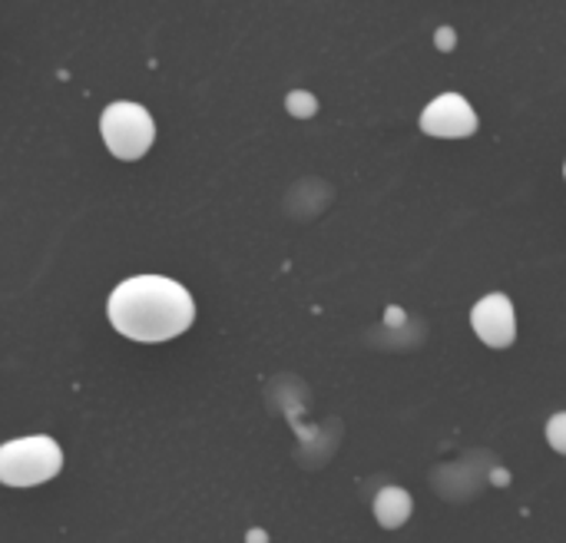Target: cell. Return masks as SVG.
Segmentation results:
<instances>
[{"label": "cell", "instance_id": "cell-5", "mask_svg": "<svg viewBox=\"0 0 566 543\" xmlns=\"http://www.w3.org/2000/svg\"><path fill=\"white\" fill-rule=\"evenodd\" d=\"M471 325L478 332V338L491 348H507L517 338V312L514 302L501 292L484 295L474 312H471Z\"/></svg>", "mask_w": 566, "mask_h": 543}, {"label": "cell", "instance_id": "cell-8", "mask_svg": "<svg viewBox=\"0 0 566 543\" xmlns=\"http://www.w3.org/2000/svg\"><path fill=\"white\" fill-rule=\"evenodd\" d=\"M564 428H566V418L564 415H557V418L551 421V431H547V435H551V445H554V451H557V455H564L566 451Z\"/></svg>", "mask_w": 566, "mask_h": 543}, {"label": "cell", "instance_id": "cell-1", "mask_svg": "<svg viewBox=\"0 0 566 543\" xmlns=\"http://www.w3.org/2000/svg\"><path fill=\"white\" fill-rule=\"evenodd\" d=\"M109 322L133 342H169L196 322V299L166 275H133L109 295Z\"/></svg>", "mask_w": 566, "mask_h": 543}, {"label": "cell", "instance_id": "cell-7", "mask_svg": "<svg viewBox=\"0 0 566 543\" xmlns=\"http://www.w3.org/2000/svg\"><path fill=\"white\" fill-rule=\"evenodd\" d=\"M285 106H289V113H292V116H298V119H308V116H315V113H318V100H315L308 90H295V93H289Z\"/></svg>", "mask_w": 566, "mask_h": 543}, {"label": "cell", "instance_id": "cell-9", "mask_svg": "<svg viewBox=\"0 0 566 543\" xmlns=\"http://www.w3.org/2000/svg\"><path fill=\"white\" fill-rule=\"evenodd\" d=\"M451 43H454V36H451V30H441V46L448 50Z\"/></svg>", "mask_w": 566, "mask_h": 543}, {"label": "cell", "instance_id": "cell-6", "mask_svg": "<svg viewBox=\"0 0 566 543\" xmlns=\"http://www.w3.org/2000/svg\"><path fill=\"white\" fill-rule=\"evenodd\" d=\"M415 511V501L405 488H381L375 494V521L388 531L401 528Z\"/></svg>", "mask_w": 566, "mask_h": 543}, {"label": "cell", "instance_id": "cell-3", "mask_svg": "<svg viewBox=\"0 0 566 543\" xmlns=\"http://www.w3.org/2000/svg\"><path fill=\"white\" fill-rule=\"evenodd\" d=\"M99 133H103V143L106 149L116 156V159H143L156 139V123L149 116L146 106L139 103H109L103 109V119H99Z\"/></svg>", "mask_w": 566, "mask_h": 543}, {"label": "cell", "instance_id": "cell-4", "mask_svg": "<svg viewBox=\"0 0 566 543\" xmlns=\"http://www.w3.org/2000/svg\"><path fill=\"white\" fill-rule=\"evenodd\" d=\"M421 129L438 139H468L478 133V113L458 93H444L431 100L421 113Z\"/></svg>", "mask_w": 566, "mask_h": 543}, {"label": "cell", "instance_id": "cell-2", "mask_svg": "<svg viewBox=\"0 0 566 543\" xmlns=\"http://www.w3.org/2000/svg\"><path fill=\"white\" fill-rule=\"evenodd\" d=\"M63 468V451L46 435H30L0 445V484L7 488H36L56 478Z\"/></svg>", "mask_w": 566, "mask_h": 543}]
</instances>
